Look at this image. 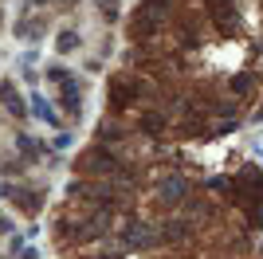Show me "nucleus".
Instances as JSON below:
<instances>
[{
  "instance_id": "9b49d317",
  "label": "nucleus",
  "mask_w": 263,
  "mask_h": 259,
  "mask_svg": "<svg viewBox=\"0 0 263 259\" xmlns=\"http://www.w3.org/2000/svg\"><path fill=\"white\" fill-rule=\"evenodd\" d=\"M0 232H12V220H4V216H0Z\"/></svg>"
},
{
  "instance_id": "f03ea898",
  "label": "nucleus",
  "mask_w": 263,
  "mask_h": 259,
  "mask_svg": "<svg viewBox=\"0 0 263 259\" xmlns=\"http://www.w3.org/2000/svg\"><path fill=\"white\" fill-rule=\"evenodd\" d=\"M59 106L67 110L71 118H79V110H83V102H79V87H75L71 79H67V83H59Z\"/></svg>"
},
{
  "instance_id": "6e6552de",
  "label": "nucleus",
  "mask_w": 263,
  "mask_h": 259,
  "mask_svg": "<svg viewBox=\"0 0 263 259\" xmlns=\"http://www.w3.org/2000/svg\"><path fill=\"white\" fill-rule=\"evenodd\" d=\"M134 98V91H126V83H114V102L122 106V102H130Z\"/></svg>"
},
{
  "instance_id": "1a4fd4ad",
  "label": "nucleus",
  "mask_w": 263,
  "mask_h": 259,
  "mask_svg": "<svg viewBox=\"0 0 263 259\" xmlns=\"http://www.w3.org/2000/svg\"><path fill=\"white\" fill-rule=\"evenodd\" d=\"M20 150H24V157H36V141L31 137H20Z\"/></svg>"
},
{
  "instance_id": "0eeeda50",
  "label": "nucleus",
  "mask_w": 263,
  "mask_h": 259,
  "mask_svg": "<svg viewBox=\"0 0 263 259\" xmlns=\"http://www.w3.org/2000/svg\"><path fill=\"white\" fill-rule=\"evenodd\" d=\"M251 79H255V75H251V71H244V75H236V79H232V94H248Z\"/></svg>"
},
{
  "instance_id": "7ed1b4c3",
  "label": "nucleus",
  "mask_w": 263,
  "mask_h": 259,
  "mask_svg": "<svg viewBox=\"0 0 263 259\" xmlns=\"http://www.w3.org/2000/svg\"><path fill=\"white\" fill-rule=\"evenodd\" d=\"M31 114H36V118H40V122H47V126H55L59 122V118H55V110H51V106H47V102H44V98H40V94H31Z\"/></svg>"
},
{
  "instance_id": "f8f14e48",
  "label": "nucleus",
  "mask_w": 263,
  "mask_h": 259,
  "mask_svg": "<svg viewBox=\"0 0 263 259\" xmlns=\"http://www.w3.org/2000/svg\"><path fill=\"white\" fill-rule=\"evenodd\" d=\"M31 4H47V0H31Z\"/></svg>"
},
{
  "instance_id": "20e7f679",
  "label": "nucleus",
  "mask_w": 263,
  "mask_h": 259,
  "mask_svg": "<svg viewBox=\"0 0 263 259\" xmlns=\"http://www.w3.org/2000/svg\"><path fill=\"white\" fill-rule=\"evenodd\" d=\"M181 193H185V181L181 177H169V181L161 184V197L165 200H181Z\"/></svg>"
},
{
  "instance_id": "9d476101",
  "label": "nucleus",
  "mask_w": 263,
  "mask_h": 259,
  "mask_svg": "<svg viewBox=\"0 0 263 259\" xmlns=\"http://www.w3.org/2000/svg\"><path fill=\"white\" fill-rule=\"evenodd\" d=\"M8 110H12L16 118H24V114H28V106H24V102H16V98H8Z\"/></svg>"
},
{
  "instance_id": "f257e3e1",
  "label": "nucleus",
  "mask_w": 263,
  "mask_h": 259,
  "mask_svg": "<svg viewBox=\"0 0 263 259\" xmlns=\"http://www.w3.org/2000/svg\"><path fill=\"white\" fill-rule=\"evenodd\" d=\"M79 165H83V169H90V173H110L114 157H110L106 150H98V145H94V150H87V153H83V161H79Z\"/></svg>"
},
{
  "instance_id": "423d86ee",
  "label": "nucleus",
  "mask_w": 263,
  "mask_h": 259,
  "mask_svg": "<svg viewBox=\"0 0 263 259\" xmlns=\"http://www.w3.org/2000/svg\"><path fill=\"white\" fill-rule=\"evenodd\" d=\"M79 44H83V40H79V31H59V40H55L59 51H75Z\"/></svg>"
},
{
  "instance_id": "39448f33",
  "label": "nucleus",
  "mask_w": 263,
  "mask_h": 259,
  "mask_svg": "<svg viewBox=\"0 0 263 259\" xmlns=\"http://www.w3.org/2000/svg\"><path fill=\"white\" fill-rule=\"evenodd\" d=\"M216 24H228V28H236V8L228 4V0H216Z\"/></svg>"
}]
</instances>
